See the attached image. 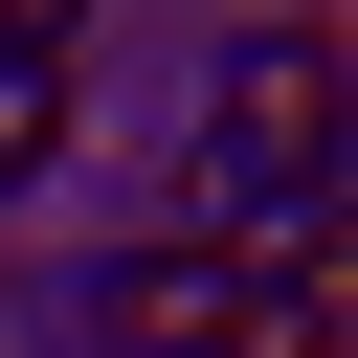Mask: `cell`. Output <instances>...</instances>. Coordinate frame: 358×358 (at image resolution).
Returning a JSON list of instances; mask_svg holds the SVG:
<instances>
[{
    "label": "cell",
    "mask_w": 358,
    "mask_h": 358,
    "mask_svg": "<svg viewBox=\"0 0 358 358\" xmlns=\"http://www.w3.org/2000/svg\"><path fill=\"white\" fill-rule=\"evenodd\" d=\"M90 358H246V268H201V246L90 268Z\"/></svg>",
    "instance_id": "obj_1"
},
{
    "label": "cell",
    "mask_w": 358,
    "mask_h": 358,
    "mask_svg": "<svg viewBox=\"0 0 358 358\" xmlns=\"http://www.w3.org/2000/svg\"><path fill=\"white\" fill-rule=\"evenodd\" d=\"M45 134H67V45H0V179H22Z\"/></svg>",
    "instance_id": "obj_3"
},
{
    "label": "cell",
    "mask_w": 358,
    "mask_h": 358,
    "mask_svg": "<svg viewBox=\"0 0 358 358\" xmlns=\"http://www.w3.org/2000/svg\"><path fill=\"white\" fill-rule=\"evenodd\" d=\"M224 134H246V179H224V201H291V157H313V45H291V22L224 67Z\"/></svg>",
    "instance_id": "obj_2"
}]
</instances>
